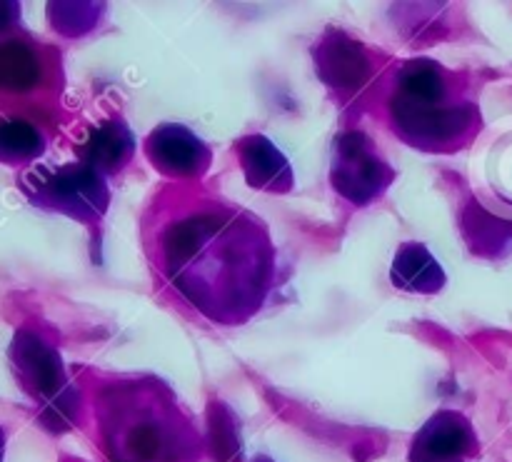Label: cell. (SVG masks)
I'll list each match as a JSON object with an SVG mask.
<instances>
[{
	"instance_id": "cell-10",
	"label": "cell",
	"mask_w": 512,
	"mask_h": 462,
	"mask_svg": "<svg viewBox=\"0 0 512 462\" xmlns=\"http://www.w3.org/2000/svg\"><path fill=\"white\" fill-rule=\"evenodd\" d=\"M238 160L250 188L265 193H290L293 190V168L288 158L265 135H245L238 140Z\"/></svg>"
},
{
	"instance_id": "cell-20",
	"label": "cell",
	"mask_w": 512,
	"mask_h": 462,
	"mask_svg": "<svg viewBox=\"0 0 512 462\" xmlns=\"http://www.w3.org/2000/svg\"><path fill=\"white\" fill-rule=\"evenodd\" d=\"M255 462H273V460H268V458H258Z\"/></svg>"
},
{
	"instance_id": "cell-13",
	"label": "cell",
	"mask_w": 512,
	"mask_h": 462,
	"mask_svg": "<svg viewBox=\"0 0 512 462\" xmlns=\"http://www.w3.org/2000/svg\"><path fill=\"white\" fill-rule=\"evenodd\" d=\"M463 233L470 250L488 258H498L512 248V223L498 218L483 205H470L463 215Z\"/></svg>"
},
{
	"instance_id": "cell-1",
	"label": "cell",
	"mask_w": 512,
	"mask_h": 462,
	"mask_svg": "<svg viewBox=\"0 0 512 462\" xmlns=\"http://www.w3.org/2000/svg\"><path fill=\"white\" fill-rule=\"evenodd\" d=\"M155 265L170 288L215 325L248 323L278 275L268 225L208 195H180L160 215Z\"/></svg>"
},
{
	"instance_id": "cell-17",
	"label": "cell",
	"mask_w": 512,
	"mask_h": 462,
	"mask_svg": "<svg viewBox=\"0 0 512 462\" xmlns=\"http://www.w3.org/2000/svg\"><path fill=\"white\" fill-rule=\"evenodd\" d=\"M210 448H213L215 460L230 462L240 458V438H238V420L225 408L223 403L210 405Z\"/></svg>"
},
{
	"instance_id": "cell-8",
	"label": "cell",
	"mask_w": 512,
	"mask_h": 462,
	"mask_svg": "<svg viewBox=\"0 0 512 462\" xmlns=\"http://www.w3.org/2000/svg\"><path fill=\"white\" fill-rule=\"evenodd\" d=\"M145 155L155 170L175 180L203 178L213 160L208 145L185 125H160L153 130L145 140Z\"/></svg>"
},
{
	"instance_id": "cell-2",
	"label": "cell",
	"mask_w": 512,
	"mask_h": 462,
	"mask_svg": "<svg viewBox=\"0 0 512 462\" xmlns=\"http://www.w3.org/2000/svg\"><path fill=\"white\" fill-rule=\"evenodd\" d=\"M95 415L110 462L200 460L198 428L163 380H108L95 398Z\"/></svg>"
},
{
	"instance_id": "cell-4",
	"label": "cell",
	"mask_w": 512,
	"mask_h": 462,
	"mask_svg": "<svg viewBox=\"0 0 512 462\" xmlns=\"http://www.w3.org/2000/svg\"><path fill=\"white\" fill-rule=\"evenodd\" d=\"M10 363L20 388L40 405L43 423L53 430L70 428L80 408V398L68 380L58 350L33 330H20L10 345Z\"/></svg>"
},
{
	"instance_id": "cell-6",
	"label": "cell",
	"mask_w": 512,
	"mask_h": 462,
	"mask_svg": "<svg viewBox=\"0 0 512 462\" xmlns=\"http://www.w3.org/2000/svg\"><path fill=\"white\" fill-rule=\"evenodd\" d=\"M395 170L360 130H345L333 143L330 183L353 205H370L393 185Z\"/></svg>"
},
{
	"instance_id": "cell-12",
	"label": "cell",
	"mask_w": 512,
	"mask_h": 462,
	"mask_svg": "<svg viewBox=\"0 0 512 462\" xmlns=\"http://www.w3.org/2000/svg\"><path fill=\"white\" fill-rule=\"evenodd\" d=\"M390 280L398 290L418 295H435L445 288L448 275L423 243H405L395 253Z\"/></svg>"
},
{
	"instance_id": "cell-11",
	"label": "cell",
	"mask_w": 512,
	"mask_h": 462,
	"mask_svg": "<svg viewBox=\"0 0 512 462\" xmlns=\"http://www.w3.org/2000/svg\"><path fill=\"white\" fill-rule=\"evenodd\" d=\"M135 153V138L123 120H108L95 125L88 133V140L80 145V163L90 170L113 175L130 163Z\"/></svg>"
},
{
	"instance_id": "cell-5",
	"label": "cell",
	"mask_w": 512,
	"mask_h": 462,
	"mask_svg": "<svg viewBox=\"0 0 512 462\" xmlns=\"http://www.w3.org/2000/svg\"><path fill=\"white\" fill-rule=\"evenodd\" d=\"M25 193L38 208L55 210L85 225L98 223L110 203V190L103 175L83 163L30 173L25 178Z\"/></svg>"
},
{
	"instance_id": "cell-16",
	"label": "cell",
	"mask_w": 512,
	"mask_h": 462,
	"mask_svg": "<svg viewBox=\"0 0 512 462\" xmlns=\"http://www.w3.org/2000/svg\"><path fill=\"white\" fill-rule=\"evenodd\" d=\"M105 13L103 3H50L48 18L63 35H83L98 25Z\"/></svg>"
},
{
	"instance_id": "cell-15",
	"label": "cell",
	"mask_w": 512,
	"mask_h": 462,
	"mask_svg": "<svg viewBox=\"0 0 512 462\" xmlns=\"http://www.w3.org/2000/svg\"><path fill=\"white\" fill-rule=\"evenodd\" d=\"M45 138L25 120H0V160L3 163H33L43 155Z\"/></svg>"
},
{
	"instance_id": "cell-18",
	"label": "cell",
	"mask_w": 512,
	"mask_h": 462,
	"mask_svg": "<svg viewBox=\"0 0 512 462\" xmlns=\"http://www.w3.org/2000/svg\"><path fill=\"white\" fill-rule=\"evenodd\" d=\"M18 18H20L18 3H0V33L13 28V23H18Z\"/></svg>"
},
{
	"instance_id": "cell-19",
	"label": "cell",
	"mask_w": 512,
	"mask_h": 462,
	"mask_svg": "<svg viewBox=\"0 0 512 462\" xmlns=\"http://www.w3.org/2000/svg\"><path fill=\"white\" fill-rule=\"evenodd\" d=\"M3 455H5V433L3 428H0V462H3Z\"/></svg>"
},
{
	"instance_id": "cell-3",
	"label": "cell",
	"mask_w": 512,
	"mask_h": 462,
	"mask_svg": "<svg viewBox=\"0 0 512 462\" xmlns=\"http://www.w3.org/2000/svg\"><path fill=\"white\" fill-rule=\"evenodd\" d=\"M385 113L400 140L428 153L468 148L483 128L468 75L428 58L408 60L393 70L385 90Z\"/></svg>"
},
{
	"instance_id": "cell-14",
	"label": "cell",
	"mask_w": 512,
	"mask_h": 462,
	"mask_svg": "<svg viewBox=\"0 0 512 462\" xmlns=\"http://www.w3.org/2000/svg\"><path fill=\"white\" fill-rule=\"evenodd\" d=\"M43 78V63L30 45L0 43V90L23 93L35 88Z\"/></svg>"
},
{
	"instance_id": "cell-7",
	"label": "cell",
	"mask_w": 512,
	"mask_h": 462,
	"mask_svg": "<svg viewBox=\"0 0 512 462\" xmlns=\"http://www.w3.org/2000/svg\"><path fill=\"white\" fill-rule=\"evenodd\" d=\"M313 58L320 80L343 100L360 93L373 75V60L363 43L348 38L340 30H328L323 35V40L313 48Z\"/></svg>"
},
{
	"instance_id": "cell-9",
	"label": "cell",
	"mask_w": 512,
	"mask_h": 462,
	"mask_svg": "<svg viewBox=\"0 0 512 462\" xmlns=\"http://www.w3.org/2000/svg\"><path fill=\"white\" fill-rule=\"evenodd\" d=\"M478 435L465 415L440 410L410 445V462H465L478 455Z\"/></svg>"
}]
</instances>
